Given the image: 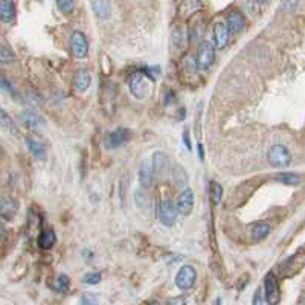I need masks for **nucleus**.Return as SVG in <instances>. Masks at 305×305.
<instances>
[{
    "label": "nucleus",
    "instance_id": "obj_1",
    "mask_svg": "<svg viewBox=\"0 0 305 305\" xmlns=\"http://www.w3.org/2000/svg\"><path fill=\"white\" fill-rule=\"evenodd\" d=\"M152 82H154V79H152L144 69H141V71L134 72L131 76H130V81H128V86H130V90L133 93L134 98L137 100H147L151 96L152 93Z\"/></svg>",
    "mask_w": 305,
    "mask_h": 305
},
{
    "label": "nucleus",
    "instance_id": "obj_2",
    "mask_svg": "<svg viewBox=\"0 0 305 305\" xmlns=\"http://www.w3.org/2000/svg\"><path fill=\"white\" fill-rule=\"evenodd\" d=\"M269 163L275 168H285L292 162V154L284 145H273L267 154Z\"/></svg>",
    "mask_w": 305,
    "mask_h": 305
},
{
    "label": "nucleus",
    "instance_id": "obj_3",
    "mask_svg": "<svg viewBox=\"0 0 305 305\" xmlns=\"http://www.w3.org/2000/svg\"><path fill=\"white\" fill-rule=\"evenodd\" d=\"M264 293H266V302L269 305H278L281 301V290L278 280L273 272H269L264 280Z\"/></svg>",
    "mask_w": 305,
    "mask_h": 305
},
{
    "label": "nucleus",
    "instance_id": "obj_4",
    "mask_svg": "<svg viewBox=\"0 0 305 305\" xmlns=\"http://www.w3.org/2000/svg\"><path fill=\"white\" fill-rule=\"evenodd\" d=\"M159 212H157V217L160 218V221L165 225V226H173L176 223V218H177V204H174V202L171 199H165L159 203Z\"/></svg>",
    "mask_w": 305,
    "mask_h": 305
},
{
    "label": "nucleus",
    "instance_id": "obj_5",
    "mask_svg": "<svg viewBox=\"0 0 305 305\" xmlns=\"http://www.w3.org/2000/svg\"><path fill=\"white\" fill-rule=\"evenodd\" d=\"M196 280H197V272L192 266H182L178 269L177 275H176V285L180 288V290H189L194 287L196 284Z\"/></svg>",
    "mask_w": 305,
    "mask_h": 305
},
{
    "label": "nucleus",
    "instance_id": "obj_6",
    "mask_svg": "<svg viewBox=\"0 0 305 305\" xmlns=\"http://www.w3.org/2000/svg\"><path fill=\"white\" fill-rule=\"evenodd\" d=\"M197 66L200 69H207L211 67L215 61V48L212 46V43L209 41H203L199 46V51H197Z\"/></svg>",
    "mask_w": 305,
    "mask_h": 305
},
{
    "label": "nucleus",
    "instance_id": "obj_7",
    "mask_svg": "<svg viewBox=\"0 0 305 305\" xmlns=\"http://www.w3.org/2000/svg\"><path fill=\"white\" fill-rule=\"evenodd\" d=\"M71 46H72V52L76 58L82 60L87 57L89 53V41L86 38V35L81 31H75L71 37Z\"/></svg>",
    "mask_w": 305,
    "mask_h": 305
},
{
    "label": "nucleus",
    "instance_id": "obj_8",
    "mask_svg": "<svg viewBox=\"0 0 305 305\" xmlns=\"http://www.w3.org/2000/svg\"><path fill=\"white\" fill-rule=\"evenodd\" d=\"M194 202H196V197H194V192L192 189L186 188L183 189V192L180 194V197L177 200V211L180 215H189L192 212V207H194Z\"/></svg>",
    "mask_w": 305,
    "mask_h": 305
},
{
    "label": "nucleus",
    "instance_id": "obj_9",
    "mask_svg": "<svg viewBox=\"0 0 305 305\" xmlns=\"http://www.w3.org/2000/svg\"><path fill=\"white\" fill-rule=\"evenodd\" d=\"M128 139H130V131L127 128H118V130L112 131L107 136L105 147L108 150H115V148L122 147Z\"/></svg>",
    "mask_w": 305,
    "mask_h": 305
},
{
    "label": "nucleus",
    "instance_id": "obj_10",
    "mask_svg": "<svg viewBox=\"0 0 305 305\" xmlns=\"http://www.w3.org/2000/svg\"><path fill=\"white\" fill-rule=\"evenodd\" d=\"M229 35H230V31L228 25L225 23H215L214 26V40H215V45L218 49H225L229 43Z\"/></svg>",
    "mask_w": 305,
    "mask_h": 305
},
{
    "label": "nucleus",
    "instance_id": "obj_11",
    "mask_svg": "<svg viewBox=\"0 0 305 305\" xmlns=\"http://www.w3.org/2000/svg\"><path fill=\"white\" fill-rule=\"evenodd\" d=\"M152 180H154V168H152V163L148 162V160H144L141 163V168H139V182H141V186L144 189L152 186Z\"/></svg>",
    "mask_w": 305,
    "mask_h": 305
},
{
    "label": "nucleus",
    "instance_id": "obj_12",
    "mask_svg": "<svg viewBox=\"0 0 305 305\" xmlns=\"http://www.w3.org/2000/svg\"><path fill=\"white\" fill-rule=\"evenodd\" d=\"M228 27L229 31L233 34H240L241 31H244L246 27V20L244 16L238 11H230L228 14Z\"/></svg>",
    "mask_w": 305,
    "mask_h": 305
},
{
    "label": "nucleus",
    "instance_id": "obj_13",
    "mask_svg": "<svg viewBox=\"0 0 305 305\" xmlns=\"http://www.w3.org/2000/svg\"><path fill=\"white\" fill-rule=\"evenodd\" d=\"M20 118H22V121L25 122V126L26 127H29V128H34V130H37V128H41L45 126V119L41 118L38 113H35V112H32V110H25V112L20 115Z\"/></svg>",
    "mask_w": 305,
    "mask_h": 305
},
{
    "label": "nucleus",
    "instance_id": "obj_14",
    "mask_svg": "<svg viewBox=\"0 0 305 305\" xmlns=\"http://www.w3.org/2000/svg\"><path fill=\"white\" fill-rule=\"evenodd\" d=\"M90 3H92V9L95 12V16L98 19L105 20L110 17V14H112L110 0H90Z\"/></svg>",
    "mask_w": 305,
    "mask_h": 305
},
{
    "label": "nucleus",
    "instance_id": "obj_15",
    "mask_svg": "<svg viewBox=\"0 0 305 305\" xmlns=\"http://www.w3.org/2000/svg\"><path fill=\"white\" fill-rule=\"evenodd\" d=\"M16 14H17V9H16L14 0H2V5H0V19H2V22L5 23L14 22Z\"/></svg>",
    "mask_w": 305,
    "mask_h": 305
},
{
    "label": "nucleus",
    "instance_id": "obj_16",
    "mask_svg": "<svg viewBox=\"0 0 305 305\" xmlns=\"http://www.w3.org/2000/svg\"><path fill=\"white\" fill-rule=\"evenodd\" d=\"M92 84V76L87 71L81 69V71L76 72L75 79H74V86L78 92H86Z\"/></svg>",
    "mask_w": 305,
    "mask_h": 305
},
{
    "label": "nucleus",
    "instance_id": "obj_17",
    "mask_svg": "<svg viewBox=\"0 0 305 305\" xmlns=\"http://www.w3.org/2000/svg\"><path fill=\"white\" fill-rule=\"evenodd\" d=\"M152 168H154V173L156 174H162L166 168L170 166V157L165 154L162 151H156L154 154H152Z\"/></svg>",
    "mask_w": 305,
    "mask_h": 305
},
{
    "label": "nucleus",
    "instance_id": "obj_18",
    "mask_svg": "<svg viewBox=\"0 0 305 305\" xmlns=\"http://www.w3.org/2000/svg\"><path fill=\"white\" fill-rule=\"evenodd\" d=\"M19 211V203L11 199V197H3L2 200V217L5 220H11Z\"/></svg>",
    "mask_w": 305,
    "mask_h": 305
},
{
    "label": "nucleus",
    "instance_id": "obj_19",
    "mask_svg": "<svg viewBox=\"0 0 305 305\" xmlns=\"http://www.w3.org/2000/svg\"><path fill=\"white\" fill-rule=\"evenodd\" d=\"M26 144H27V150L31 151V154L40 160H45L46 159V150L43 147V144L38 142L37 139H32V137H27L26 139Z\"/></svg>",
    "mask_w": 305,
    "mask_h": 305
},
{
    "label": "nucleus",
    "instance_id": "obj_20",
    "mask_svg": "<svg viewBox=\"0 0 305 305\" xmlns=\"http://www.w3.org/2000/svg\"><path fill=\"white\" fill-rule=\"evenodd\" d=\"M57 243V237H55L53 230H45L40 233L38 237V246L43 249V251H49L53 247V244Z\"/></svg>",
    "mask_w": 305,
    "mask_h": 305
},
{
    "label": "nucleus",
    "instance_id": "obj_21",
    "mask_svg": "<svg viewBox=\"0 0 305 305\" xmlns=\"http://www.w3.org/2000/svg\"><path fill=\"white\" fill-rule=\"evenodd\" d=\"M276 182H281L282 185H287V186H298L301 183V176L296 174V173H280L276 174Z\"/></svg>",
    "mask_w": 305,
    "mask_h": 305
},
{
    "label": "nucleus",
    "instance_id": "obj_22",
    "mask_svg": "<svg viewBox=\"0 0 305 305\" xmlns=\"http://www.w3.org/2000/svg\"><path fill=\"white\" fill-rule=\"evenodd\" d=\"M173 180L177 188H185L188 185V174L183 166L176 165L173 168Z\"/></svg>",
    "mask_w": 305,
    "mask_h": 305
},
{
    "label": "nucleus",
    "instance_id": "obj_23",
    "mask_svg": "<svg viewBox=\"0 0 305 305\" xmlns=\"http://www.w3.org/2000/svg\"><path fill=\"white\" fill-rule=\"evenodd\" d=\"M269 233H270V226L267 223H264V221H261V223H256L252 226V237L256 241L264 240Z\"/></svg>",
    "mask_w": 305,
    "mask_h": 305
},
{
    "label": "nucleus",
    "instance_id": "obj_24",
    "mask_svg": "<svg viewBox=\"0 0 305 305\" xmlns=\"http://www.w3.org/2000/svg\"><path fill=\"white\" fill-rule=\"evenodd\" d=\"M69 285H71V281H69L67 275H60L58 278L52 282V288L55 292H60V293H66L69 290Z\"/></svg>",
    "mask_w": 305,
    "mask_h": 305
},
{
    "label": "nucleus",
    "instance_id": "obj_25",
    "mask_svg": "<svg viewBox=\"0 0 305 305\" xmlns=\"http://www.w3.org/2000/svg\"><path fill=\"white\" fill-rule=\"evenodd\" d=\"M2 115V126H3V128L8 131V133H11V134H14V136H19V128L16 127V124H14V121L9 118V115L5 112V110H2V112H0Z\"/></svg>",
    "mask_w": 305,
    "mask_h": 305
},
{
    "label": "nucleus",
    "instance_id": "obj_26",
    "mask_svg": "<svg viewBox=\"0 0 305 305\" xmlns=\"http://www.w3.org/2000/svg\"><path fill=\"white\" fill-rule=\"evenodd\" d=\"M209 197H211L212 204H218L221 202V197H223V188H221V185H218L217 182H211Z\"/></svg>",
    "mask_w": 305,
    "mask_h": 305
},
{
    "label": "nucleus",
    "instance_id": "obj_27",
    "mask_svg": "<svg viewBox=\"0 0 305 305\" xmlns=\"http://www.w3.org/2000/svg\"><path fill=\"white\" fill-rule=\"evenodd\" d=\"M134 202L141 209H147V207L150 206V199L147 196V192H144L142 189H137L134 192Z\"/></svg>",
    "mask_w": 305,
    "mask_h": 305
},
{
    "label": "nucleus",
    "instance_id": "obj_28",
    "mask_svg": "<svg viewBox=\"0 0 305 305\" xmlns=\"http://www.w3.org/2000/svg\"><path fill=\"white\" fill-rule=\"evenodd\" d=\"M57 6L63 14H71L75 9V0H57Z\"/></svg>",
    "mask_w": 305,
    "mask_h": 305
},
{
    "label": "nucleus",
    "instance_id": "obj_29",
    "mask_svg": "<svg viewBox=\"0 0 305 305\" xmlns=\"http://www.w3.org/2000/svg\"><path fill=\"white\" fill-rule=\"evenodd\" d=\"M0 61H2V64H12V61H14V55H12V52L5 46V45H2L0 46Z\"/></svg>",
    "mask_w": 305,
    "mask_h": 305
},
{
    "label": "nucleus",
    "instance_id": "obj_30",
    "mask_svg": "<svg viewBox=\"0 0 305 305\" xmlns=\"http://www.w3.org/2000/svg\"><path fill=\"white\" fill-rule=\"evenodd\" d=\"M84 281L90 285H95V284H98L101 281V275L96 273V272H90L84 276Z\"/></svg>",
    "mask_w": 305,
    "mask_h": 305
},
{
    "label": "nucleus",
    "instance_id": "obj_31",
    "mask_svg": "<svg viewBox=\"0 0 305 305\" xmlns=\"http://www.w3.org/2000/svg\"><path fill=\"white\" fill-rule=\"evenodd\" d=\"M298 8V0H282V9L285 12H295Z\"/></svg>",
    "mask_w": 305,
    "mask_h": 305
},
{
    "label": "nucleus",
    "instance_id": "obj_32",
    "mask_svg": "<svg viewBox=\"0 0 305 305\" xmlns=\"http://www.w3.org/2000/svg\"><path fill=\"white\" fill-rule=\"evenodd\" d=\"M96 304H98V299H96V296L93 293H84L82 295L81 305H96Z\"/></svg>",
    "mask_w": 305,
    "mask_h": 305
},
{
    "label": "nucleus",
    "instance_id": "obj_33",
    "mask_svg": "<svg viewBox=\"0 0 305 305\" xmlns=\"http://www.w3.org/2000/svg\"><path fill=\"white\" fill-rule=\"evenodd\" d=\"M27 101H29V104L34 105V107H40L41 104H43V102H41V98H40V96H38L37 93H34V92H29V93H27Z\"/></svg>",
    "mask_w": 305,
    "mask_h": 305
},
{
    "label": "nucleus",
    "instance_id": "obj_34",
    "mask_svg": "<svg viewBox=\"0 0 305 305\" xmlns=\"http://www.w3.org/2000/svg\"><path fill=\"white\" fill-rule=\"evenodd\" d=\"M0 82H2V87H3L5 92H8V93H11V95L16 96V90H14L12 84H9V81H8L5 76H2V81H0Z\"/></svg>",
    "mask_w": 305,
    "mask_h": 305
},
{
    "label": "nucleus",
    "instance_id": "obj_35",
    "mask_svg": "<svg viewBox=\"0 0 305 305\" xmlns=\"http://www.w3.org/2000/svg\"><path fill=\"white\" fill-rule=\"evenodd\" d=\"M183 142H185L186 148L191 151V150H192V145H191V141H189V131H188V128L183 131Z\"/></svg>",
    "mask_w": 305,
    "mask_h": 305
},
{
    "label": "nucleus",
    "instance_id": "obj_36",
    "mask_svg": "<svg viewBox=\"0 0 305 305\" xmlns=\"http://www.w3.org/2000/svg\"><path fill=\"white\" fill-rule=\"evenodd\" d=\"M170 305H185V301L182 298H176L170 302Z\"/></svg>",
    "mask_w": 305,
    "mask_h": 305
},
{
    "label": "nucleus",
    "instance_id": "obj_37",
    "mask_svg": "<svg viewBox=\"0 0 305 305\" xmlns=\"http://www.w3.org/2000/svg\"><path fill=\"white\" fill-rule=\"evenodd\" d=\"M261 304V292L259 290H256V293H255V305H259Z\"/></svg>",
    "mask_w": 305,
    "mask_h": 305
},
{
    "label": "nucleus",
    "instance_id": "obj_38",
    "mask_svg": "<svg viewBox=\"0 0 305 305\" xmlns=\"http://www.w3.org/2000/svg\"><path fill=\"white\" fill-rule=\"evenodd\" d=\"M199 156H200V159H203V145L202 144H199Z\"/></svg>",
    "mask_w": 305,
    "mask_h": 305
},
{
    "label": "nucleus",
    "instance_id": "obj_39",
    "mask_svg": "<svg viewBox=\"0 0 305 305\" xmlns=\"http://www.w3.org/2000/svg\"><path fill=\"white\" fill-rule=\"evenodd\" d=\"M151 305H170L166 302H160V301H156V302H151Z\"/></svg>",
    "mask_w": 305,
    "mask_h": 305
},
{
    "label": "nucleus",
    "instance_id": "obj_40",
    "mask_svg": "<svg viewBox=\"0 0 305 305\" xmlns=\"http://www.w3.org/2000/svg\"><path fill=\"white\" fill-rule=\"evenodd\" d=\"M258 2H261V3H266V2H269V0H258Z\"/></svg>",
    "mask_w": 305,
    "mask_h": 305
},
{
    "label": "nucleus",
    "instance_id": "obj_41",
    "mask_svg": "<svg viewBox=\"0 0 305 305\" xmlns=\"http://www.w3.org/2000/svg\"><path fill=\"white\" fill-rule=\"evenodd\" d=\"M215 305H221V301H220V299H217V302H215Z\"/></svg>",
    "mask_w": 305,
    "mask_h": 305
}]
</instances>
